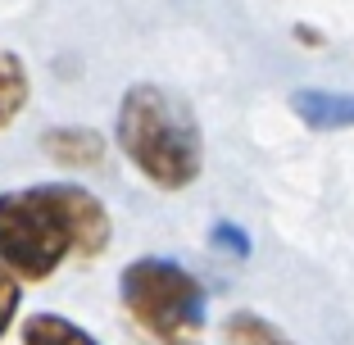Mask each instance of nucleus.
<instances>
[{
	"label": "nucleus",
	"instance_id": "obj_1",
	"mask_svg": "<svg viewBox=\"0 0 354 345\" xmlns=\"http://www.w3.org/2000/svg\"><path fill=\"white\" fill-rule=\"evenodd\" d=\"M114 227L100 196L73 182H37L0 196V268L14 282H46L68 259L104 254Z\"/></svg>",
	"mask_w": 354,
	"mask_h": 345
},
{
	"label": "nucleus",
	"instance_id": "obj_2",
	"mask_svg": "<svg viewBox=\"0 0 354 345\" xmlns=\"http://www.w3.org/2000/svg\"><path fill=\"white\" fill-rule=\"evenodd\" d=\"M118 150L159 191H187L205 173V136L182 95L168 86L136 82L118 105Z\"/></svg>",
	"mask_w": 354,
	"mask_h": 345
},
{
	"label": "nucleus",
	"instance_id": "obj_3",
	"mask_svg": "<svg viewBox=\"0 0 354 345\" xmlns=\"http://www.w3.org/2000/svg\"><path fill=\"white\" fill-rule=\"evenodd\" d=\"M123 309L155 345H191L205 332V286L182 263L146 254L118 277Z\"/></svg>",
	"mask_w": 354,
	"mask_h": 345
},
{
	"label": "nucleus",
	"instance_id": "obj_4",
	"mask_svg": "<svg viewBox=\"0 0 354 345\" xmlns=\"http://www.w3.org/2000/svg\"><path fill=\"white\" fill-rule=\"evenodd\" d=\"M291 114L304 127L318 132H336V127H354V95H336V91H295L291 95Z\"/></svg>",
	"mask_w": 354,
	"mask_h": 345
},
{
	"label": "nucleus",
	"instance_id": "obj_5",
	"mask_svg": "<svg viewBox=\"0 0 354 345\" xmlns=\"http://www.w3.org/2000/svg\"><path fill=\"white\" fill-rule=\"evenodd\" d=\"M41 150L55 164H68V168H91L104 159V141L91 127H50L41 136Z\"/></svg>",
	"mask_w": 354,
	"mask_h": 345
},
{
	"label": "nucleus",
	"instance_id": "obj_6",
	"mask_svg": "<svg viewBox=\"0 0 354 345\" xmlns=\"http://www.w3.org/2000/svg\"><path fill=\"white\" fill-rule=\"evenodd\" d=\"M28 100H32L28 64H23L14 50H0V132L28 109Z\"/></svg>",
	"mask_w": 354,
	"mask_h": 345
},
{
	"label": "nucleus",
	"instance_id": "obj_7",
	"mask_svg": "<svg viewBox=\"0 0 354 345\" xmlns=\"http://www.w3.org/2000/svg\"><path fill=\"white\" fill-rule=\"evenodd\" d=\"M23 345H100V341L64 314H32L23 323Z\"/></svg>",
	"mask_w": 354,
	"mask_h": 345
},
{
	"label": "nucleus",
	"instance_id": "obj_8",
	"mask_svg": "<svg viewBox=\"0 0 354 345\" xmlns=\"http://www.w3.org/2000/svg\"><path fill=\"white\" fill-rule=\"evenodd\" d=\"M223 345H295V341L281 327H272L263 314L236 309V314L223 318Z\"/></svg>",
	"mask_w": 354,
	"mask_h": 345
},
{
	"label": "nucleus",
	"instance_id": "obj_9",
	"mask_svg": "<svg viewBox=\"0 0 354 345\" xmlns=\"http://www.w3.org/2000/svg\"><path fill=\"white\" fill-rule=\"evenodd\" d=\"M19 300H23V295H19V282L0 268V336L10 332V323L19 318Z\"/></svg>",
	"mask_w": 354,
	"mask_h": 345
},
{
	"label": "nucleus",
	"instance_id": "obj_10",
	"mask_svg": "<svg viewBox=\"0 0 354 345\" xmlns=\"http://www.w3.org/2000/svg\"><path fill=\"white\" fill-rule=\"evenodd\" d=\"M209 241H214V245H223V250H232L236 259H245V254H250V236H245L241 227H232V223H218Z\"/></svg>",
	"mask_w": 354,
	"mask_h": 345
},
{
	"label": "nucleus",
	"instance_id": "obj_11",
	"mask_svg": "<svg viewBox=\"0 0 354 345\" xmlns=\"http://www.w3.org/2000/svg\"><path fill=\"white\" fill-rule=\"evenodd\" d=\"M191 345H200V341H191Z\"/></svg>",
	"mask_w": 354,
	"mask_h": 345
}]
</instances>
